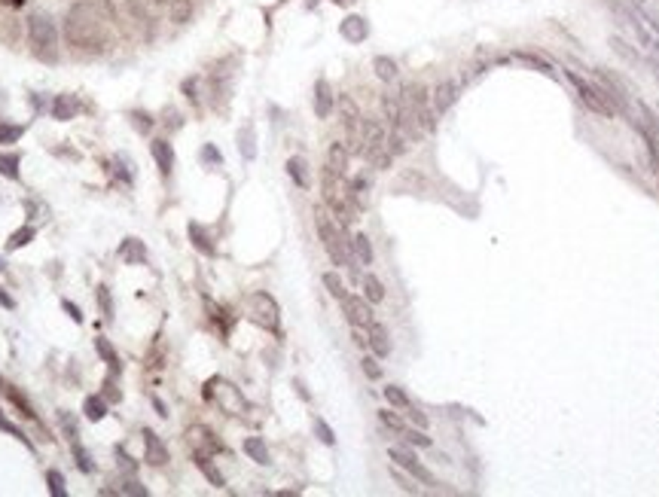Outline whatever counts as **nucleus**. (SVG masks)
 I'll return each instance as SVG.
<instances>
[{"label":"nucleus","instance_id":"nucleus-22","mask_svg":"<svg viewBox=\"0 0 659 497\" xmlns=\"http://www.w3.org/2000/svg\"><path fill=\"white\" fill-rule=\"evenodd\" d=\"M348 147L345 144H330V153H327V168L336 171V174H345V168H348Z\"/></svg>","mask_w":659,"mask_h":497},{"label":"nucleus","instance_id":"nucleus-49","mask_svg":"<svg viewBox=\"0 0 659 497\" xmlns=\"http://www.w3.org/2000/svg\"><path fill=\"white\" fill-rule=\"evenodd\" d=\"M98 302H101V308H104V318H110V293H107V287H98Z\"/></svg>","mask_w":659,"mask_h":497},{"label":"nucleus","instance_id":"nucleus-17","mask_svg":"<svg viewBox=\"0 0 659 497\" xmlns=\"http://www.w3.org/2000/svg\"><path fill=\"white\" fill-rule=\"evenodd\" d=\"M150 153H153L159 171L168 177V174H171V168H175V147H171L165 137H156L153 144H150Z\"/></svg>","mask_w":659,"mask_h":497},{"label":"nucleus","instance_id":"nucleus-36","mask_svg":"<svg viewBox=\"0 0 659 497\" xmlns=\"http://www.w3.org/2000/svg\"><path fill=\"white\" fill-rule=\"evenodd\" d=\"M31 239H34V229L31 226H21L19 232L9 235V241H6V251H16V247H25Z\"/></svg>","mask_w":659,"mask_h":497},{"label":"nucleus","instance_id":"nucleus-35","mask_svg":"<svg viewBox=\"0 0 659 497\" xmlns=\"http://www.w3.org/2000/svg\"><path fill=\"white\" fill-rule=\"evenodd\" d=\"M71 449H73V458H77V467H80L83 473H92L95 464H92V458H89V451H85L77 439H71Z\"/></svg>","mask_w":659,"mask_h":497},{"label":"nucleus","instance_id":"nucleus-47","mask_svg":"<svg viewBox=\"0 0 659 497\" xmlns=\"http://www.w3.org/2000/svg\"><path fill=\"white\" fill-rule=\"evenodd\" d=\"M360 363H363V372L370 375V378H379V375H382V370H379V363H375V357H363Z\"/></svg>","mask_w":659,"mask_h":497},{"label":"nucleus","instance_id":"nucleus-18","mask_svg":"<svg viewBox=\"0 0 659 497\" xmlns=\"http://www.w3.org/2000/svg\"><path fill=\"white\" fill-rule=\"evenodd\" d=\"M77 113H80V98H77V95H58V98L52 101V120L68 122Z\"/></svg>","mask_w":659,"mask_h":497},{"label":"nucleus","instance_id":"nucleus-21","mask_svg":"<svg viewBox=\"0 0 659 497\" xmlns=\"http://www.w3.org/2000/svg\"><path fill=\"white\" fill-rule=\"evenodd\" d=\"M116 256H120L123 263H128V266H137V263H144L147 259V247L140 244L137 239H125L120 244V251H116Z\"/></svg>","mask_w":659,"mask_h":497},{"label":"nucleus","instance_id":"nucleus-30","mask_svg":"<svg viewBox=\"0 0 659 497\" xmlns=\"http://www.w3.org/2000/svg\"><path fill=\"white\" fill-rule=\"evenodd\" d=\"M95 351H98V354H101V357H104V363H107V366H110V370H120V357H116V351H113V345H110V342H107L104 336H98V339H95Z\"/></svg>","mask_w":659,"mask_h":497},{"label":"nucleus","instance_id":"nucleus-1","mask_svg":"<svg viewBox=\"0 0 659 497\" xmlns=\"http://www.w3.org/2000/svg\"><path fill=\"white\" fill-rule=\"evenodd\" d=\"M116 37L110 0H77L64 16V40L80 52H101Z\"/></svg>","mask_w":659,"mask_h":497},{"label":"nucleus","instance_id":"nucleus-8","mask_svg":"<svg viewBox=\"0 0 659 497\" xmlns=\"http://www.w3.org/2000/svg\"><path fill=\"white\" fill-rule=\"evenodd\" d=\"M204 397H208V399H217L220 409H223L226 415H242V412H247V403H244V397L239 394V387L229 384V382H223V378H211Z\"/></svg>","mask_w":659,"mask_h":497},{"label":"nucleus","instance_id":"nucleus-20","mask_svg":"<svg viewBox=\"0 0 659 497\" xmlns=\"http://www.w3.org/2000/svg\"><path fill=\"white\" fill-rule=\"evenodd\" d=\"M339 31H342V37L348 43H363L366 37H370V25H366V19H360V16H348L339 25Z\"/></svg>","mask_w":659,"mask_h":497},{"label":"nucleus","instance_id":"nucleus-38","mask_svg":"<svg viewBox=\"0 0 659 497\" xmlns=\"http://www.w3.org/2000/svg\"><path fill=\"white\" fill-rule=\"evenodd\" d=\"M46 482H49L52 497H64V494H68V485H64V476H61L58 470H49L46 473Z\"/></svg>","mask_w":659,"mask_h":497},{"label":"nucleus","instance_id":"nucleus-23","mask_svg":"<svg viewBox=\"0 0 659 497\" xmlns=\"http://www.w3.org/2000/svg\"><path fill=\"white\" fill-rule=\"evenodd\" d=\"M244 455L251 458V461H256V464H272V458H269V449H266V442L260 439V436H247L244 439Z\"/></svg>","mask_w":659,"mask_h":497},{"label":"nucleus","instance_id":"nucleus-27","mask_svg":"<svg viewBox=\"0 0 659 497\" xmlns=\"http://www.w3.org/2000/svg\"><path fill=\"white\" fill-rule=\"evenodd\" d=\"M196 467L204 473V476H208V482L214 485V488H223V485H226V479L220 476V470H217V467H211L208 455H196Z\"/></svg>","mask_w":659,"mask_h":497},{"label":"nucleus","instance_id":"nucleus-42","mask_svg":"<svg viewBox=\"0 0 659 497\" xmlns=\"http://www.w3.org/2000/svg\"><path fill=\"white\" fill-rule=\"evenodd\" d=\"M113 168H116L113 174H116V177L123 180V187H132V171H128V162H125L123 156H116V162H113Z\"/></svg>","mask_w":659,"mask_h":497},{"label":"nucleus","instance_id":"nucleus-12","mask_svg":"<svg viewBox=\"0 0 659 497\" xmlns=\"http://www.w3.org/2000/svg\"><path fill=\"white\" fill-rule=\"evenodd\" d=\"M391 461L397 464L400 470H406L409 476L421 479L425 485H437V482H434V476H430V473H427L425 467H421V464H418V458H415V455H412V451H409V449H400V446H394V449H391Z\"/></svg>","mask_w":659,"mask_h":497},{"label":"nucleus","instance_id":"nucleus-13","mask_svg":"<svg viewBox=\"0 0 659 497\" xmlns=\"http://www.w3.org/2000/svg\"><path fill=\"white\" fill-rule=\"evenodd\" d=\"M187 439L192 446V455H214V451H220V442L214 439V434L208 427H190Z\"/></svg>","mask_w":659,"mask_h":497},{"label":"nucleus","instance_id":"nucleus-11","mask_svg":"<svg viewBox=\"0 0 659 497\" xmlns=\"http://www.w3.org/2000/svg\"><path fill=\"white\" fill-rule=\"evenodd\" d=\"M342 315H345V320L351 323V327H370L373 323V308H370V302L366 299H360V296H345L342 299Z\"/></svg>","mask_w":659,"mask_h":497},{"label":"nucleus","instance_id":"nucleus-32","mask_svg":"<svg viewBox=\"0 0 659 497\" xmlns=\"http://www.w3.org/2000/svg\"><path fill=\"white\" fill-rule=\"evenodd\" d=\"M323 287H327V290H330V296H336L339 302H342L345 296H348V290H345L342 278H339L336 272H327V275H323Z\"/></svg>","mask_w":659,"mask_h":497},{"label":"nucleus","instance_id":"nucleus-5","mask_svg":"<svg viewBox=\"0 0 659 497\" xmlns=\"http://www.w3.org/2000/svg\"><path fill=\"white\" fill-rule=\"evenodd\" d=\"M323 202H327V208L336 214L342 223L354 220V199H351V187L345 183V174H336V171L323 168Z\"/></svg>","mask_w":659,"mask_h":497},{"label":"nucleus","instance_id":"nucleus-14","mask_svg":"<svg viewBox=\"0 0 659 497\" xmlns=\"http://www.w3.org/2000/svg\"><path fill=\"white\" fill-rule=\"evenodd\" d=\"M144 461L153 464V467H162V464H168V449L165 442H162L153 430H144Z\"/></svg>","mask_w":659,"mask_h":497},{"label":"nucleus","instance_id":"nucleus-3","mask_svg":"<svg viewBox=\"0 0 659 497\" xmlns=\"http://www.w3.org/2000/svg\"><path fill=\"white\" fill-rule=\"evenodd\" d=\"M315 223H318V235L323 241V251L330 253L333 266H345V268H354V256H351V241H345V235L336 223L330 220L327 211H315Z\"/></svg>","mask_w":659,"mask_h":497},{"label":"nucleus","instance_id":"nucleus-31","mask_svg":"<svg viewBox=\"0 0 659 497\" xmlns=\"http://www.w3.org/2000/svg\"><path fill=\"white\" fill-rule=\"evenodd\" d=\"M83 412H85V418H89V421H101L107 415V403H104L101 397H89L83 403Z\"/></svg>","mask_w":659,"mask_h":497},{"label":"nucleus","instance_id":"nucleus-34","mask_svg":"<svg viewBox=\"0 0 659 497\" xmlns=\"http://www.w3.org/2000/svg\"><path fill=\"white\" fill-rule=\"evenodd\" d=\"M0 174L16 180L19 177V156L16 153H0Z\"/></svg>","mask_w":659,"mask_h":497},{"label":"nucleus","instance_id":"nucleus-43","mask_svg":"<svg viewBox=\"0 0 659 497\" xmlns=\"http://www.w3.org/2000/svg\"><path fill=\"white\" fill-rule=\"evenodd\" d=\"M242 156H244V159H254V156H256L254 132H251V128H244V132H242Z\"/></svg>","mask_w":659,"mask_h":497},{"label":"nucleus","instance_id":"nucleus-51","mask_svg":"<svg viewBox=\"0 0 659 497\" xmlns=\"http://www.w3.org/2000/svg\"><path fill=\"white\" fill-rule=\"evenodd\" d=\"M202 156L208 159V162H220V153H217L214 147H204V150H202Z\"/></svg>","mask_w":659,"mask_h":497},{"label":"nucleus","instance_id":"nucleus-55","mask_svg":"<svg viewBox=\"0 0 659 497\" xmlns=\"http://www.w3.org/2000/svg\"><path fill=\"white\" fill-rule=\"evenodd\" d=\"M0 272H4V263H0Z\"/></svg>","mask_w":659,"mask_h":497},{"label":"nucleus","instance_id":"nucleus-24","mask_svg":"<svg viewBox=\"0 0 659 497\" xmlns=\"http://www.w3.org/2000/svg\"><path fill=\"white\" fill-rule=\"evenodd\" d=\"M190 241L196 244V251H202L204 256H214V251H217V247L211 244V239H208V232H204V229H202L199 223H190Z\"/></svg>","mask_w":659,"mask_h":497},{"label":"nucleus","instance_id":"nucleus-9","mask_svg":"<svg viewBox=\"0 0 659 497\" xmlns=\"http://www.w3.org/2000/svg\"><path fill=\"white\" fill-rule=\"evenodd\" d=\"M565 77L574 83V89H577V95H580V101L589 107L592 113H598V116H613V107L608 104V95H604L601 89H596V85H589L583 77H577L574 70H565Z\"/></svg>","mask_w":659,"mask_h":497},{"label":"nucleus","instance_id":"nucleus-4","mask_svg":"<svg viewBox=\"0 0 659 497\" xmlns=\"http://www.w3.org/2000/svg\"><path fill=\"white\" fill-rule=\"evenodd\" d=\"M28 37H31V46H34L37 58L43 61L58 58V28L49 13H34L28 19Z\"/></svg>","mask_w":659,"mask_h":497},{"label":"nucleus","instance_id":"nucleus-39","mask_svg":"<svg viewBox=\"0 0 659 497\" xmlns=\"http://www.w3.org/2000/svg\"><path fill=\"white\" fill-rule=\"evenodd\" d=\"M379 421H382L388 430H394V434H403V430H406V424L400 421V415H394L391 409H382V412H379Z\"/></svg>","mask_w":659,"mask_h":497},{"label":"nucleus","instance_id":"nucleus-29","mask_svg":"<svg viewBox=\"0 0 659 497\" xmlns=\"http://www.w3.org/2000/svg\"><path fill=\"white\" fill-rule=\"evenodd\" d=\"M363 299L366 302H382L385 299V287H382V281L375 278V275H366L363 278Z\"/></svg>","mask_w":659,"mask_h":497},{"label":"nucleus","instance_id":"nucleus-28","mask_svg":"<svg viewBox=\"0 0 659 497\" xmlns=\"http://www.w3.org/2000/svg\"><path fill=\"white\" fill-rule=\"evenodd\" d=\"M351 251L358 253V259H360L363 266H373V244H370L366 235H354V239H351Z\"/></svg>","mask_w":659,"mask_h":497},{"label":"nucleus","instance_id":"nucleus-2","mask_svg":"<svg viewBox=\"0 0 659 497\" xmlns=\"http://www.w3.org/2000/svg\"><path fill=\"white\" fill-rule=\"evenodd\" d=\"M132 16L140 21H171L187 25L192 16V0H128Z\"/></svg>","mask_w":659,"mask_h":497},{"label":"nucleus","instance_id":"nucleus-37","mask_svg":"<svg viewBox=\"0 0 659 497\" xmlns=\"http://www.w3.org/2000/svg\"><path fill=\"white\" fill-rule=\"evenodd\" d=\"M400 436H403L406 442H409V446H418V449H430V436H425V430H421V427H415V430H403V434H400Z\"/></svg>","mask_w":659,"mask_h":497},{"label":"nucleus","instance_id":"nucleus-46","mask_svg":"<svg viewBox=\"0 0 659 497\" xmlns=\"http://www.w3.org/2000/svg\"><path fill=\"white\" fill-rule=\"evenodd\" d=\"M406 415H409V421H412L415 427H421V430L427 427V415L421 412V409H415V406H409V409H406Z\"/></svg>","mask_w":659,"mask_h":497},{"label":"nucleus","instance_id":"nucleus-33","mask_svg":"<svg viewBox=\"0 0 659 497\" xmlns=\"http://www.w3.org/2000/svg\"><path fill=\"white\" fill-rule=\"evenodd\" d=\"M385 399H388V403H391V406L403 409V412H406L409 406H412V399H409V397H406L403 391H400V387H394V384H388V387H385Z\"/></svg>","mask_w":659,"mask_h":497},{"label":"nucleus","instance_id":"nucleus-54","mask_svg":"<svg viewBox=\"0 0 659 497\" xmlns=\"http://www.w3.org/2000/svg\"><path fill=\"white\" fill-rule=\"evenodd\" d=\"M336 4H342V6H345V4H351V0H336Z\"/></svg>","mask_w":659,"mask_h":497},{"label":"nucleus","instance_id":"nucleus-45","mask_svg":"<svg viewBox=\"0 0 659 497\" xmlns=\"http://www.w3.org/2000/svg\"><path fill=\"white\" fill-rule=\"evenodd\" d=\"M0 430H6V434H13L16 439H21V442H25V446L31 449V442H28V436L21 434V430H19L16 424H13V421H6V418H4V412H0Z\"/></svg>","mask_w":659,"mask_h":497},{"label":"nucleus","instance_id":"nucleus-44","mask_svg":"<svg viewBox=\"0 0 659 497\" xmlns=\"http://www.w3.org/2000/svg\"><path fill=\"white\" fill-rule=\"evenodd\" d=\"M120 494H140V497H144L147 488H144V485H140L137 479L128 476V479H123V485H120Z\"/></svg>","mask_w":659,"mask_h":497},{"label":"nucleus","instance_id":"nucleus-6","mask_svg":"<svg viewBox=\"0 0 659 497\" xmlns=\"http://www.w3.org/2000/svg\"><path fill=\"white\" fill-rule=\"evenodd\" d=\"M363 159L373 168H388L391 165V150H388V128L379 120H363Z\"/></svg>","mask_w":659,"mask_h":497},{"label":"nucleus","instance_id":"nucleus-48","mask_svg":"<svg viewBox=\"0 0 659 497\" xmlns=\"http://www.w3.org/2000/svg\"><path fill=\"white\" fill-rule=\"evenodd\" d=\"M135 128H137V132H150V128H153V120H150V116L147 113H135Z\"/></svg>","mask_w":659,"mask_h":497},{"label":"nucleus","instance_id":"nucleus-25","mask_svg":"<svg viewBox=\"0 0 659 497\" xmlns=\"http://www.w3.org/2000/svg\"><path fill=\"white\" fill-rule=\"evenodd\" d=\"M373 68H375V77H379V80H385V83H394V80H397V61H394V58L375 56Z\"/></svg>","mask_w":659,"mask_h":497},{"label":"nucleus","instance_id":"nucleus-52","mask_svg":"<svg viewBox=\"0 0 659 497\" xmlns=\"http://www.w3.org/2000/svg\"><path fill=\"white\" fill-rule=\"evenodd\" d=\"M0 305H4V308H13V299H9L4 290H0Z\"/></svg>","mask_w":659,"mask_h":497},{"label":"nucleus","instance_id":"nucleus-53","mask_svg":"<svg viewBox=\"0 0 659 497\" xmlns=\"http://www.w3.org/2000/svg\"><path fill=\"white\" fill-rule=\"evenodd\" d=\"M6 4H9V6H21V4H25V0H6Z\"/></svg>","mask_w":659,"mask_h":497},{"label":"nucleus","instance_id":"nucleus-15","mask_svg":"<svg viewBox=\"0 0 659 497\" xmlns=\"http://www.w3.org/2000/svg\"><path fill=\"white\" fill-rule=\"evenodd\" d=\"M430 101H434V113H446L452 104L458 101V83L455 80H442L434 95H430Z\"/></svg>","mask_w":659,"mask_h":497},{"label":"nucleus","instance_id":"nucleus-50","mask_svg":"<svg viewBox=\"0 0 659 497\" xmlns=\"http://www.w3.org/2000/svg\"><path fill=\"white\" fill-rule=\"evenodd\" d=\"M61 305H64V311H68V315H71V320H73V323H83V311H80L77 305H73V302H68V299H64Z\"/></svg>","mask_w":659,"mask_h":497},{"label":"nucleus","instance_id":"nucleus-16","mask_svg":"<svg viewBox=\"0 0 659 497\" xmlns=\"http://www.w3.org/2000/svg\"><path fill=\"white\" fill-rule=\"evenodd\" d=\"M333 107H336V95H333L330 83L318 80L315 83V113H318V120H330Z\"/></svg>","mask_w":659,"mask_h":497},{"label":"nucleus","instance_id":"nucleus-41","mask_svg":"<svg viewBox=\"0 0 659 497\" xmlns=\"http://www.w3.org/2000/svg\"><path fill=\"white\" fill-rule=\"evenodd\" d=\"M21 135H25V128L21 125H6V122L0 125V144H16Z\"/></svg>","mask_w":659,"mask_h":497},{"label":"nucleus","instance_id":"nucleus-10","mask_svg":"<svg viewBox=\"0 0 659 497\" xmlns=\"http://www.w3.org/2000/svg\"><path fill=\"white\" fill-rule=\"evenodd\" d=\"M247 305H251V318L260 323L263 330H272V333H278V327H281V315H278V302L269 296V293H254L251 299H247Z\"/></svg>","mask_w":659,"mask_h":497},{"label":"nucleus","instance_id":"nucleus-26","mask_svg":"<svg viewBox=\"0 0 659 497\" xmlns=\"http://www.w3.org/2000/svg\"><path fill=\"white\" fill-rule=\"evenodd\" d=\"M287 174L296 180V187H302V189H308V171H306V162H302L299 156H294V159H287Z\"/></svg>","mask_w":659,"mask_h":497},{"label":"nucleus","instance_id":"nucleus-19","mask_svg":"<svg viewBox=\"0 0 659 497\" xmlns=\"http://www.w3.org/2000/svg\"><path fill=\"white\" fill-rule=\"evenodd\" d=\"M366 336H370V348L375 357H388L391 354V342H388V330L382 327L379 320H373L370 327H366Z\"/></svg>","mask_w":659,"mask_h":497},{"label":"nucleus","instance_id":"nucleus-7","mask_svg":"<svg viewBox=\"0 0 659 497\" xmlns=\"http://www.w3.org/2000/svg\"><path fill=\"white\" fill-rule=\"evenodd\" d=\"M339 116L345 125V135H348V153H360L363 150V113L360 107L354 104L351 95H339Z\"/></svg>","mask_w":659,"mask_h":497},{"label":"nucleus","instance_id":"nucleus-40","mask_svg":"<svg viewBox=\"0 0 659 497\" xmlns=\"http://www.w3.org/2000/svg\"><path fill=\"white\" fill-rule=\"evenodd\" d=\"M315 434H318V439L323 442V446H336V434H333L330 424L323 418H315Z\"/></svg>","mask_w":659,"mask_h":497}]
</instances>
